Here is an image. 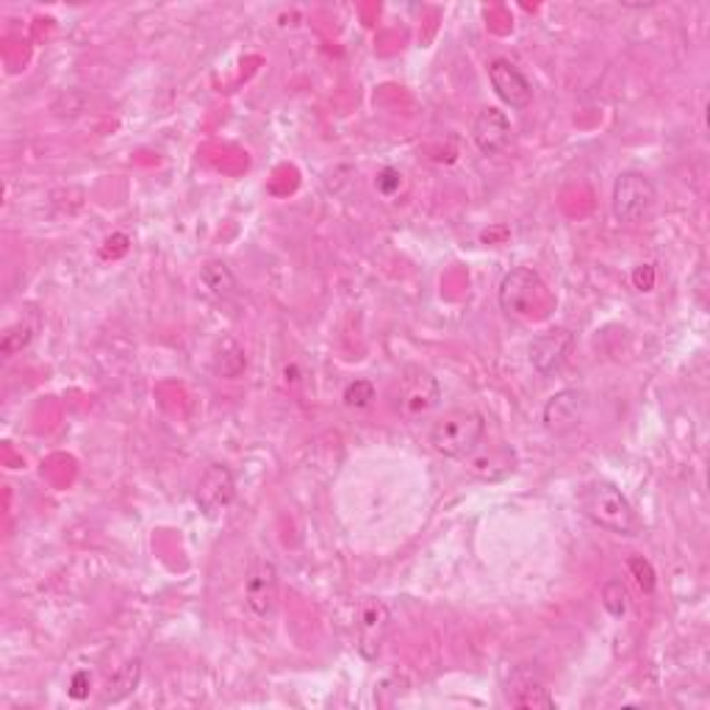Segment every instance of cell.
Masks as SVG:
<instances>
[{
  "instance_id": "5",
  "label": "cell",
  "mask_w": 710,
  "mask_h": 710,
  "mask_svg": "<svg viewBox=\"0 0 710 710\" xmlns=\"http://www.w3.org/2000/svg\"><path fill=\"white\" fill-rule=\"evenodd\" d=\"M655 200L657 191L650 175L639 173V170H625V173L614 181L610 211H614L616 222H621V225H636V222H641L650 214Z\"/></svg>"
},
{
  "instance_id": "15",
  "label": "cell",
  "mask_w": 710,
  "mask_h": 710,
  "mask_svg": "<svg viewBox=\"0 0 710 710\" xmlns=\"http://www.w3.org/2000/svg\"><path fill=\"white\" fill-rule=\"evenodd\" d=\"M514 461H516L514 450L508 447V444H497V447H491L489 453L484 455L472 453L469 472L484 480H497L502 478V475H508V472H514Z\"/></svg>"
},
{
  "instance_id": "11",
  "label": "cell",
  "mask_w": 710,
  "mask_h": 710,
  "mask_svg": "<svg viewBox=\"0 0 710 710\" xmlns=\"http://www.w3.org/2000/svg\"><path fill=\"white\" fill-rule=\"evenodd\" d=\"M392 627V614L381 600H366L359 610V621H356V633H359V650L364 657H377L383 641Z\"/></svg>"
},
{
  "instance_id": "8",
  "label": "cell",
  "mask_w": 710,
  "mask_h": 710,
  "mask_svg": "<svg viewBox=\"0 0 710 710\" xmlns=\"http://www.w3.org/2000/svg\"><path fill=\"white\" fill-rule=\"evenodd\" d=\"M472 142L478 144V150L484 155H500L511 148L514 142V128L511 120L505 117V112L500 108H480L472 120Z\"/></svg>"
},
{
  "instance_id": "12",
  "label": "cell",
  "mask_w": 710,
  "mask_h": 710,
  "mask_svg": "<svg viewBox=\"0 0 710 710\" xmlns=\"http://www.w3.org/2000/svg\"><path fill=\"white\" fill-rule=\"evenodd\" d=\"M572 350V334L567 328H549L538 334L531 345V364L538 375H552L561 370Z\"/></svg>"
},
{
  "instance_id": "4",
  "label": "cell",
  "mask_w": 710,
  "mask_h": 710,
  "mask_svg": "<svg viewBox=\"0 0 710 710\" xmlns=\"http://www.w3.org/2000/svg\"><path fill=\"white\" fill-rule=\"evenodd\" d=\"M442 403V386L428 370L422 366H406L397 377L394 386V408L403 419L414 422V419L428 417L433 408Z\"/></svg>"
},
{
  "instance_id": "24",
  "label": "cell",
  "mask_w": 710,
  "mask_h": 710,
  "mask_svg": "<svg viewBox=\"0 0 710 710\" xmlns=\"http://www.w3.org/2000/svg\"><path fill=\"white\" fill-rule=\"evenodd\" d=\"M86 694H90V675H86V672H78V675L72 677L70 697L72 699H84Z\"/></svg>"
},
{
  "instance_id": "14",
  "label": "cell",
  "mask_w": 710,
  "mask_h": 710,
  "mask_svg": "<svg viewBox=\"0 0 710 710\" xmlns=\"http://www.w3.org/2000/svg\"><path fill=\"white\" fill-rule=\"evenodd\" d=\"M142 672H144L142 657H131V661L123 663V666L112 675V680L106 683V688H103L101 702L117 705L123 702V699L131 697V694L139 688V683H142Z\"/></svg>"
},
{
  "instance_id": "20",
  "label": "cell",
  "mask_w": 710,
  "mask_h": 710,
  "mask_svg": "<svg viewBox=\"0 0 710 710\" xmlns=\"http://www.w3.org/2000/svg\"><path fill=\"white\" fill-rule=\"evenodd\" d=\"M34 330L36 325H18V328H9L7 336H3V352L7 356H14L18 350H23V347L31 345V339H34Z\"/></svg>"
},
{
  "instance_id": "22",
  "label": "cell",
  "mask_w": 710,
  "mask_h": 710,
  "mask_svg": "<svg viewBox=\"0 0 710 710\" xmlns=\"http://www.w3.org/2000/svg\"><path fill=\"white\" fill-rule=\"evenodd\" d=\"M400 184H403V173H397V170L392 167H386L381 175H377V191L386 197H392L394 191L400 189Z\"/></svg>"
},
{
  "instance_id": "21",
  "label": "cell",
  "mask_w": 710,
  "mask_h": 710,
  "mask_svg": "<svg viewBox=\"0 0 710 710\" xmlns=\"http://www.w3.org/2000/svg\"><path fill=\"white\" fill-rule=\"evenodd\" d=\"M630 569H633L636 580H639V585L644 591H652L655 589V572H652L650 561H644V558H630Z\"/></svg>"
},
{
  "instance_id": "7",
  "label": "cell",
  "mask_w": 710,
  "mask_h": 710,
  "mask_svg": "<svg viewBox=\"0 0 710 710\" xmlns=\"http://www.w3.org/2000/svg\"><path fill=\"white\" fill-rule=\"evenodd\" d=\"M589 414V394L583 388H561L544 403L542 422L549 433H569Z\"/></svg>"
},
{
  "instance_id": "2",
  "label": "cell",
  "mask_w": 710,
  "mask_h": 710,
  "mask_svg": "<svg viewBox=\"0 0 710 710\" xmlns=\"http://www.w3.org/2000/svg\"><path fill=\"white\" fill-rule=\"evenodd\" d=\"M486 437V417L472 408H453L430 428V447L444 458H469Z\"/></svg>"
},
{
  "instance_id": "23",
  "label": "cell",
  "mask_w": 710,
  "mask_h": 710,
  "mask_svg": "<svg viewBox=\"0 0 710 710\" xmlns=\"http://www.w3.org/2000/svg\"><path fill=\"white\" fill-rule=\"evenodd\" d=\"M633 283L639 292H650L652 287H655V269L650 267V264H644V267H639L633 272Z\"/></svg>"
},
{
  "instance_id": "17",
  "label": "cell",
  "mask_w": 710,
  "mask_h": 710,
  "mask_svg": "<svg viewBox=\"0 0 710 710\" xmlns=\"http://www.w3.org/2000/svg\"><path fill=\"white\" fill-rule=\"evenodd\" d=\"M200 283L206 287V292L217 300H228L236 294L240 289V281H236V275L233 269L228 267L225 261H209L203 269H200Z\"/></svg>"
},
{
  "instance_id": "18",
  "label": "cell",
  "mask_w": 710,
  "mask_h": 710,
  "mask_svg": "<svg viewBox=\"0 0 710 710\" xmlns=\"http://www.w3.org/2000/svg\"><path fill=\"white\" fill-rule=\"evenodd\" d=\"M603 608L614 619H621L627 614V608H630V591H627V585L621 580H608L603 585Z\"/></svg>"
},
{
  "instance_id": "10",
  "label": "cell",
  "mask_w": 710,
  "mask_h": 710,
  "mask_svg": "<svg viewBox=\"0 0 710 710\" xmlns=\"http://www.w3.org/2000/svg\"><path fill=\"white\" fill-rule=\"evenodd\" d=\"M489 81L491 86H494L497 97H500L505 106L522 112V108H527L533 103V84L527 81V75L514 65V61L508 59L491 61Z\"/></svg>"
},
{
  "instance_id": "9",
  "label": "cell",
  "mask_w": 710,
  "mask_h": 710,
  "mask_svg": "<svg viewBox=\"0 0 710 710\" xmlns=\"http://www.w3.org/2000/svg\"><path fill=\"white\" fill-rule=\"evenodd\" d=\"M233 497H236V480H233V472L228 469L225 464H211L209 469L203 472L200 484H197V491H195L197 508H200L206 516H217L231 505Z\"/></svg>"
},
{
  "instance_id": "13",
  "label": "cell",
  "mask_w": 710,
  "mask_h": 710,
  "mask_svg": "<svg viewBox=\"0 0 710 710\" xmlns=\"http://www.w3.org/2000/svg\"><path fill=\"white\" fill-rule=\"evenodd\" d=\"M505 694L508 702L522 710L556 708V697L549 694L547 683H544L536 672H531V668H516L514 675H511Z\"/></svg>"
},
{
  "instance_id": "16",
  "label": "cell",
  "mask_w": 710,
  "mask_h": 710,
  "mask_svg": "<svg viewBox=\"0 0 710 710\" xmlns=\"http://www.w3.org/2000/svg\"><path fill=\"white\" fill-rule=\"evenodd\" d=\"M211 366L222 377H240L247 366L245 347L233 339V336H222L214 347V356H211Z\"/></svg>"
},
{
  "instance_id": "19",
  "label": "cell",
  "mask_w": 710,
  "mask_h": 710,
  "mask_svg": "<svg viewBox=\"0 0 710 710\" xmlns=\"http://www.w3.org/2000/svg\"><path fill=\"white\" fill-rule=\"evenodd\" d=\"M375 403V386L372 381H352L350 386L345 388V406L356 408V411H364Z\"/></svg>"
},
{
  "instance_id": "3",
  "label": "cell",
  "mask_w": 710,
  "mask_h": 710,
  "mask_svg": "<svg viewBox=\"0 0 710 710\" xmlns=\"http://www.w3.org/2000/svg\"><path fill=\"white\" fill-rule=\"evenodd\" d=\"M500 305L505 314L522 319L547 317L552 309V294L544 287L542 275L531 267H516L502 278L500 283Z\"/></svg>"
},
{
  "instance_id": "6",
  "label": "cell",
  "mask_w": 710,
  "mask_h": 710,
  "mask_svg": "<svg viewBox=\"0 0 710 710\" xmlns=\"http://www.w3.org/2000/svg\"><path fill=\"white\" fill-rule=\"evenodd\" d=\"M245 608L258 621H269L278 610V567L267 556L253 558L247 569Z\"/></svg>"
},
{
  "instance_id": "1",
  "label": "cell",
  "mask_w": 710,
  "mask_h": 710,
  "mask_svg": "<svg viewBox=\"0 0 710 710\" xmlns=\"http://www.w3.org/2000/svg\"><path fill=\"white\" fill-rule=\"evenodd\" d=\"M578 505L585 520H591L603 531L616 533V536H639L641 533L639 514L614 484H605V480L589 484L580 491Z\"/></svg>"
}]
</instances>
